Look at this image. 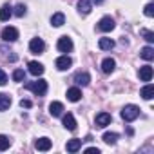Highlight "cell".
Segmentation results:
<instances>
[{"label":"cell","instance_id":"5b68a950","mask_svg":"<svg viewBox=\"0 0 154 154\" xmlns=\"http://www.w3.org/2000/svg\"><path fill=\"white\" fill-rule=\"evenodd\" d=\"M44 49H45V44H44L42 38H31V42H29V51H31V53H35V54H42Z\"/></svg>","mask_w":154,"mask_h":154},{"label":"cell","instance_id":"8992f818","mask_svg":"<svg viewBox=\"0 0 154 154\" xmlns=\"http://www.w3.org/2000/svg\"><path fill=\"white\" fill-rule=\"evenodd\" d=\"M18 38V29L17 27H4L2 29V40L4 42H15Z\"/></svg>","mask_w":154,"mask_h":154},{"label":"cell","instance_id":"83f0119b","mask_svg":"<svg viewBox=\"0 0 154 154\" xmlns=\"http://www.w3.org/2000/svg\"><path fill=\"white\" fill-rule=\"evenodd\" d=\"M13 15H17V17H20V18H22V17L26 15V6H24V4H18V6L15 8Z\"/></svg>","mask_w":154,"mask_h":154},{"label":"cell","instance_id":"cb8c5ba5","mask_svg":"<svg viewBox=\"0 0 154 154\" xmlns=\"http://www.w3.org/2000/svg\"><path fill=\"white\" fill-rule=\"evenodd\" d=\"M140 56H141L143 60H147V62H150V60L154 58V49H152L150 45H147V47H143V49L140 51Z\"/></svg>","mask_w":154,"mask_h":154},{"label":"cell","instance_id":"d6a6232c","mask_svg":"<svg viewBox=\"0 0 154 154\" xmlns=\"http://www.w3.org/2000/svg\"><path fill=\"white\" fill-rule=\"evenodd\" d=\"M85 152H87V154H100V149H96V147H89V149H85Z\"/></svg>","mask_w":154,"mask_h":154},{"label":"cell","instance_id":"4fadbf2b","mask_svg":"<svg viewBox=\"0 0 154 154\" xmlns=\"http://www.w3.org/2000/svg\"><path fill=\"white\" fill-rule=\"evenodd\" d=\"M91 9H93L91 0H78V11H80V15H89Z\"/></svg>","mask_w":154,"mask_h":154},{"label":"cell","instance_id":"9c48e42d","mask_svg":"<svg viewBox=\"0 0 154 154\" xmlns=\"http://www.w3.org/2000/svg\"><path fill=\"white\" fill-rule=\"evenodd\" d=\"M140 80L141 82H150L152 80V67L150 65H143V67H140Z\"/></svg>","mask_w":154,"mask_h":154},{"label":"cell","instance_id":"52a82bcc","mask_svg":"<svg viewBox=\"0 0 154 154\" xmlns=\"http://www.w3.org/2000/svg\"><path fill=\"white\" fill-rule=\"evenodd\" d=\"M54 65H56V69L58 71H67L71 65H72V60L67 56V54H63V56H60V58H56V62H54Z\"/></svg>","mask_w":154,"mask_h":154},{"label":"cell","instance_id":"e0dca14e","mask_svg":"<svg viewBox=\"0 0 154 154\" xmlns=\"http://www.w3.org/2000/svg\"><path fill=\"white\" fill-rule=\"evenodd\" d=\"M65 149H67V152H78L80 149H82V140H69L67 141V145H65Z\"/></svg>","mask_w":154,"mask_h":154},{"label":"cell","instance_id":"ffe728a7","mask_svg":"<svg viewBox=\"0 0 154 154\" xmlns=\"http://www.w3.org/2000/svg\"><path fill=\"white\" fill-rule=\"evenodd\" d=\"M140 94H141L143 100H152V98H154V85H152V84H147V85L141 89Z\"/></svg>","mask_w":154,"mask_h":154},{"label":"cell","instance_id":"ba28073f","mask_svg":"<svg viewBox=\"0 0 154 154\" xmlns=\"http://www.w3.org/2000/svg\"><path fill=\"white\" fill-rule=\"evenodd\" d=\"M111 114L109 112H98L96 114V118H94V122H96V127H100V129H103V127H107L109 123H111Z\"/></svg>","mask_w":154,"mask_h":154},{"label":"cell","instance_id":"5bb4252c","mask_svg":"<svg viewBox=\"0 0 154 154\" xmlns=\"http://www.w3.org/2000/svg\"><path fill=\"white\" fill-rule=\"evenodd\" d=\"M63 127H65L67 131H76V120H74V116H72L71 112H67V114L63 116Z\"/></svg>","mask_w":154,"mask_h":154},{"label":"cell","instance_id":"603a6c76","mask_svg":"<svg viewBox=\"0 0 154 154\" xmlns=\"http://www.w3.org/2000/svg\"><path fill=\"white\" fill-rule=\"evenodd\" d=\"M11 105V96L6 93H0V111H6Z\"/></svg>","mask_w":154,"mask_h":154},{"label":"cell","instance_id":"484cf974","mask_svg":"<svg viewBox=\"0 0 154 154\" xmlns=\"http://www.w3.org/2000/svg\"><path fill=\"white\" fill-rule=\"evenodd\" d=\"M11 147V140L6 134H0V150H8Z\"/></svg>","mask_w":154,"mask_h":154},{"label":"cell","instance_id":"d4e9b609","mask_svg":"<svg viewBox=\"0 0 154 154\" xmlns=\"http://www.w3.org/2000/svg\"><path fill=\"white\" fill-rule=\"evenodd\" d=\"M102 140H103L107 145H114V143H116V140H118V134H116V132H105Z\"/></svg>","mask_w":154,"mask_h":154},{"label":"cell","instance_id":"6da1fadb","mask_svg":"<svg viewBox=\"0 0 154 154\" xmlns=\"http://www.w3.org/2000/svg\"><path fill=\"white\" fill-rule=\"evenodd\" d=\"M24 87H26L27 91L35 93L36 96H44V94L47 93V82H45V80H35V82H27Z\"/></svg>","mask_w":154,"mask_h":154},{"label":"cell","instance_id":"7a4b0ae2","mask_svg":"<svg viewBox=\"0 0 154 154\" xmlns=\"http://www.w3.org/2000/svg\"><path fill=\"white\" fill-rule=\"evenodd\" d=\"M140 116V107L138 105H125L123 109H122V118L125 120V122H134L136 118Z\"/></svg>","mask_w":154,"mask_h":154},{"label":"cell","instance_id":"4316f807","mask_svg":"<svg viewBox=\"0 0 154 154\" xmlns=\"http://www.w3.org/2000/svg\"><path fill=\"white\" fill-rule=\"evenodd\" d=\"M24 76H26V74H24L22 69H15V71H13V80H15V82H24Z\"/></svg>","mask_w":154,"mask_h":154},{"label":"cell","instance_id":"836d02e7","mask_svg":"<svg viewBox=\"0 0 154 154\" xmlns=\"http://www.w3.org/2000/svg\"><path fill=\"white\" fill-rule=\"evenodd\" d=\"M93 2H96V4H102V2H103V0H93Z\"/></svg>","mask_w":154,"mask_h":154},{"label":"cell","instance_id":"277c9868","mask_svg":"<svg viewBox=\"0 0 154 154\" xmlns=\"http://www.w3.org/2000/svg\"><path fill=\"white\" fill-rule=\"evenodd\" d=\"M56 47H58L60 53H69V51H72V40L69 36H60Z\"/></svg>","mask_w":154,"mask_h":154},{"label":"cell","instance_id":"1f68e13d","mask_svg":"<svg viewBox=\"0 0 154 154\" xmlns=\"http://www.w3.org/2000/svg\"><path fill=\"white\" fill-rule=\"evenodd\" d=\"M33 103H31V100H20V107L22 109H29Z\"/></svg>","mask_w":154,"mask_h":154},{"label":"cell","instance_id":"7402d4cb","mask_svg":"<svg viewBox=\"0 0 154 154\" xmlns=\"http://www.w3.org/2000/svg\"><path fill=\"white\" fill-rule=\"evenodd\" d=\"M98 45H100L102 51H111L114 47V40H111V38H100L98 40Z\"/></svg>","mask_w":154,"mask_h":154},{"label":"cell","instance_id":"7c38bea8","mask_svg":"<svg viewBox=\"0 0 154 154\" xmlns=\"http://www.w3.org/2000/svg\"><path fill=\"white\" fill-rule=\"evenodd\" d=\"M27 67H29V72H31L33 76H40V74H44V65H42L40 62H29Z\"/></svg>","mask_w":154,"mask_h":154},{"label":"cell","instance_id":"44dd1931","mask_svg":"<svg viewBox=\"0 0 154 154\" xmlns=\"http://www.w3.org/2000/svg\"><path fill=\"white\" fill-rule=\"evenodd\" d=\"M51 24H53L54 27H62V26L65 24V17H63V13H54V15L51 17Z\"/></svg>","mask_w":154,"mask_h":154},{"label":"cell","instance_id":"2e32d148","mask_svg":"<svg viewBox=\"0 0 154 154\" xmlns=\"http://www.w3.org/2000/svg\"><path fill=\"white\" fill-rule=\"evenodd\" d=\"M80 98H82V91H80L78 87L67 89V100H69V102H78Z\"/></svg>","mask_w":154,"mask_h":154},{"label":"cell","instance_id":"f1b7e54d","mask_svg":"<svg viewBox=\"0 0 154 154\" xmlns=\"http://www.w3.org/2000/svg\"><path fill=\"white\" fill-rule=\"evenodd\" d=\"M141 35H143V38H145L149 44H152V42H154V33H152V31H149V29H143V31H141Z\"/></svg>","mask_w":154,"mask_h":154},{"label":"cell","instance_id":"f546056e","mask_svg":"<svg viewBox=\"0 0 154 154\" xmlns=\"http://www.w3.org/2000/svg\"><path fill=\"white\" fill-rule=\"evenodd\" d=\"M143 13H145V17H154V4H147L143 8Z\"/></svg>","mask_w":154,"mask_h":154},{"label":"cell","instance_id":"8fae6325","mask_svg":"<svg viewBox=\"0 0 154 154\" xmlns=\"http://www.w3.org/2000/svg\"><path fill=\"white\" fill-rule=\"evenodd\" d=\"M49 114L54 116V118L62 116V114H63V103H60V102H53V103L49 105Z\"/></svg>","mask_w":154,"mask_h":154},{"label":"cell","instance_id":"4dcf8cb0","mask_svg":"<svg viewBox=\"0 0 154 154\" xmlns=\"http://www.w3.org/2000/svg\"><path fill=\"white\" fill-rule=\"evenodd\" d=\"M6 84H8V74L0 69V85H6Z\"/></svg>","mask_w":154,"mask_h":154},{"label":"cell","instance_id":"ac0fdd59","mask_svg":"<svg viewBox=\"0 0 154 154\" xmlns=\"http://www.w3.org/2000/svg\"><path fill=\"white\" fill-rule=\"evenodd\" d=\"M11 15H13V9H11L9 4H4L2 8H0V20L2 22H8L11 18Z\"/></svg>","mask_w":154,"mask_h":154},{"label":"cell","instance_id":"9a60e30c","mask_svg":"<svg viewBox=\"0 0 154 154\" xmlns=\"http://www.w3.org/2000/svg\"><path fill=\"white\" fill-rule=\"evenodd\" d=\"M74 82L78 84V85H89V82H91V76H89V72H78L74 76Z\"/></svg>","mask_w":154,"mask_h":154},{"label":"cell","instance_id":"3957f363","mask_svg":"<svg viewBox=\"0 0 154 154\" xmlns=\"http://www.w3.org/2000/svg\"><path fill=\"white\" fill-rule=\"evenodd\" d=\"M114 27H116V24H114V20H112L111 17H103V18H100V22H98V29L103 31V33H109V31H112Z\"/></svg>","mask_w":154,"mask_h":154},{"label":"cell","instance_id":"d6986e66","mask_svg":"<svg viewBox=\"0 0 154 154\" xmlns=\"http://www.w3.org/2000/svg\"><path fill=\"white\" fill-rule=\"evenodd\" d=\"M114 67H116V62H114L112 58H105V60L102 62V71H103L105 74H111V72L114 71Z\"/></svg>","mask_w":154,"mask_h":154},{"label":"cell","instance_id":"30bf717a","mask_svg":"<svg viewBox=\"0 0 154 154\" xmlns=\"http://www.w3.org/2000/svg\"><path fill=\"white\" fill-rule=\"evenodd\" d=\"M51 140L49 138H38L36 141H35V149L36 150H42V152H45V150H49L51 149Z\"/></svg>","mask_w":154,"mask_h":154}]
</instances>
